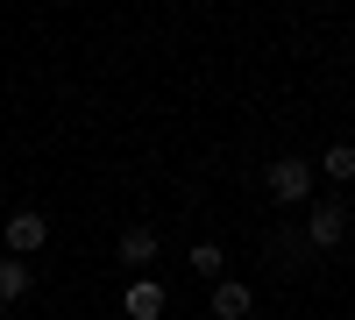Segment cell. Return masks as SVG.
I'll use <instances>...</instances> for the list:
<instances>
[{"label": "cell", "instance_id": "cell-1", "mask_svg": "<svg viewBox=\"0 0 355 320\" xmlns=\"http://www.w3.org/2000/svg\"><path fill=\"white\" fill-rule=\"evenodd\" d=\"M313 178H320V171H313L306 157H277L270 171H263V192H270L277 207H299V199L313 192Z\"/></svg>", "mask_w": 355, "mask_h": 320}, {"label": "cell", "instance_id": "cell-2", "mask_svg": "<svg viewBox=\"0 0 355 320\" xmlns=\"http://www.w3.org/2000/svg\"><path fill=\"white\" fill-rule=\"evenodd\" d=\"M0 235H8V256H36V249L50 242V221H43L36 207H21V214H8V228H0Z\"/></svg>", "mask_w": 355, "mask_h": 320}, {"label": "cell", "instance_id": "cell-3", "mask_svg": "<svg viewBox=\"0 0 355 320\" xmlns=\"http://www.w3.org/2000/svg\"><path fill=\"white\" fill-rule=\"evenodd\" d=\"M341 235H348V207L341 199H327V207L306 214V249H341Z\"/></svg>", "mask_w": 355, "mask_h": 320}, {"label": "cell", "instance_id": "cell-4", "mask_svg": "<svg viewBox=\"0 0 355 320\" xmlns=\"http://www.w3.org/2000/svg\"><path fill=\"white\" fill-rule=\"evenodd\" d=\"M157 249H164V235H157V228H142V221H135V228H121V242H114V256H121L128 271H142Z\"/></svg>", "mask_w": 355, "mask_h": 320}, {"label": "cell", "instance_id": "cell-5", "mask_svg": "<svg viewBox=\"0 0 355 320\" xmlns=\"http://www.w3.org/2000/svg\"><path fill=\"white\" fill-rule=\"evenodd\" d=\"M206 306H214V320H249L256 292H249V285H234V278H220L214 292H206Z\"/></svg>", "mask_w": 355, "mask_h": 320}, {"label": "cell", "instance_id": "cell-6", "mask_svg": "<svg viewBox=\"0 0 355 320\" xmlns=\"http://www.w3.org/2000/svg\"><path fill=\"white\" fill-rule=\"evenodd\" d=\"M121 306H128V320H164V285H150V278H135Z\"/></svg>", "mask_w": 355, "mask_h": 320}, {"label": "cell", "instance_id": "cell-7", "mask_svg": "<svg viewBox=\"0 0 355 320\" xmlns=\"http://www.w3.org/2000/svg\"><path fill=\"white\" fill-rule=\"evenodd\" d=\"M28 285H36V278H28V264H21V256H0V306L28 299Z\"/></svg>", "mask_w": 355, "mask_h": 320}, {"label": "cell", "instance_id": "cell-8", "mask_svg": "<svg viewBox=\"0 0 355 320\" xmlns=\"http://www.w3.org/2000/svg\"><path fill=\"white\" fill-rule=\"evenodd\" d=\"M313 171H320V178H334V185H355V142H334Z\"/></svg>", "mask_w": 355, "mask_h": 320}, {"label": "cell", "instance_id": "cell-9", "mask_svg": "<svg viewBox=\"0 0 355 320\" xmlns=\"http://www.w3.org/2000/svg\"><path fill=\"white\" fill-rule=\"evenodd\" d=\"M192 271L220 285V271H227V256H220V242H192Z\"/></svg>", "mask_w": 355, "mask_h": 320}]
</instances>
